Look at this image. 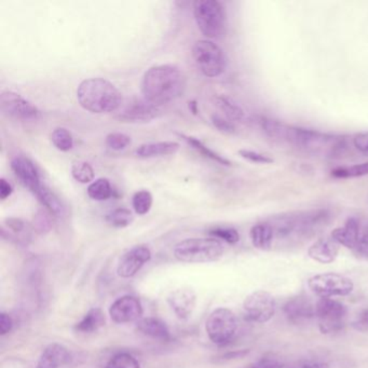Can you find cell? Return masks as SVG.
Wrapping results in <instances>:
<instances>
[{
    "label": "cell",
    "mask_w": 368,
    "mask_h": 368,
    "mask_svg": "<svg viewBox=\"0 0 368 368\" xmlns=\"http://www.w3.org/2000/svg\"><path fill=\"white\" fill-rule=\"evenodd\" d=\"M260 126L270 139L289 144L316 158H335L346 149L344 136L289 126L285 122L267 117L260 119Z\"/></svg>",
    "instance_id": "cell-1"
},
{
    "label": "cell",
    "mask_w": 368,
    "mask_h": 368,
    "mask_svg": "<svg viewBox=\"0 0 368 368\" xmlns=\"http://www.w3.org/2000/svg\"><path fill=\"white\" fill-rule=\"evenodd\" d=\"M141 89L144 99L159 107L183 95L186 89L185 76L174 65H157L144 74Z\"/></svg>",
    "instance_id": "cell-2"
},
{
    "label": "cell",
    "mask_w": 368,
    "mask_h": 368,
    "mask_svg": "<svg viewBox=\"0 0 368 368\" xmlns=\"http://www.w3.org/2000/svg\"><path fill=\"white\" fill-rule=\"evenodd\" d=\"M331 212L327 209L297 211L275 216L270 225L275 231V239L282 241H300L309 239L329 224Z\"/></svg>",
    "instance_id": "cell-3"
},
{
    "label": "cell",
    "mask_w": 368,
    "mask_h": 368,
    "mask_svg": "<svg viewBox=\"0 0 368 368\" xmlns=\"http://www.w3.org/2000/svg\"><path fill=\"white\" fill-rule=\"evenodd\" d=\"M77 99L82 108L93 114L115 113L124 103L120 91L103 78L84 80L77 89Z\"/></svg>",
    "instance_id": "cell-4"
},
{
    "label": "cell",
    "mask_w": 368,
    "mask_h": 368,
    "mask_svg": "<svg viewBox=\"0 0 368 368\" xmlns=\"http://www.w3.org/2000/svg\"><path fill=\"white\" fill-rule=\"evenodd\" d=\"M225 252L220 240L214 238H193L184 240L174 247L176 260L188 264H205L220 260Z\"/></svg>",
    "instance_id": "cell-5"
},
{
    "label": "cell",
    "mask_w": 368,
    "mask_h": 368,
    "mask_svg": "<svg viewBox=\"0 0 368 368\" xmlns=\"http://www.w3.org/2000/svg\"><path fill=\"white\" fill-rule=\"evenodd\" d=\"M193 15L199 30L205 37L217 39L227 32V13L217 0H197L193 3Z\"/></svg>",
    "instance_id": "cell-6"
},
{
    "label": "cell",
    "mask_w": 368,
    "mask_h": 368,
    "mask_svg": "<svg viewBox=\"0 0 368 368\" xmlns=\"http://www.w3.org/2000/svg\"><path fill=\"white\" fill-rule=\"evenodd\" d=\"M193 57L199 70L210 78L224 74L227 67V59L222 48L210 40L195 42L193 47Z\"/></svg>",
    "instance_id": "cell-7"
},
{
    "label": "cell",
    "mask_w": 368,
    "mask_h": 368,
    "mask_svg": "<svg viewBox=\"0 0 368 368\" xmlns=\"http://www.w3.org/2000/svg\"><path fill=\"white\" fill-rule=\"evenodd\" d=\"M205 331L213 344L225 346L237 333V316L227 308H217L209 316Z\"/></svg>",
    "instance_id": "cell-8"
},
{
    "label": "cell",
    "mask_w": 368,
    "mask_h": 368,
    "mask_svg": "<svg viewBox=\"0 0 368 368\" xmlns=\"http://www.w3.org/2000/svg\"><path fill=\"white\" fill-rule=\"evenodd\" d=\"M348 313L346 306L331 298H321L316 302V316L322 333H337L344 329Z\"/></svg>",
    "instance_id": "cell-9"
},
{
    "label": "cell",
    "mask_w": 368,
    "mask_h": 368,
    "mask_svg": "<svg viewBox=\"0 0 368 368\" xmlns=\"http://www.w3.org/2000/svg\"><path fill=\"white\" fill-rule=\"evenodd\" d=\"M308 287L312 292L319 295L322 298H329L333 296H347L351 294L354 289V282L345 275L339 273H323L310 278Z\"/></svg>",
    "instance_id": "cell-10"
},
{
    "label": "cell",
    "mask_w": 368,
    "mask_h": 368,
    "mask_svg": "<svg viewBox=\"0 0 368 368\" xmlns=\"http://www.w3.org/2000/svg\"><path fill=\"white\" fill-rule=\"evenodd\" d=\"M243 308L249 321L267 323L275 313V297L266 291H256L245 298Z\"/></svg>",
    "instance_id": "cell-11"
},
{
    "label": "cell",
    "mask_w": 368,
    "mask_h": 368,
    "mask_svg": "<svg viewBox=\"0 0 368 368\" xmlns=\"http://www.w3.org/2000/svg\"><path fill=\"white\" fill-rule=\"evenodd\" d=\"M0 107L6 116L22 122L37 120L41 115L35 105H32L28 99L21 97L20 94L12 91H5L1 93Z\"/></svg>",
    "instance_id": "cell-12"
},
{
    "label": "cell",
    "mask_w": 368,
    "mask_h": 368,
    "mask_svg": "<svg viewBox=\"0 0 368 368\" xmlns=\"http://www.w3.org/2000/svg\"><path fill=\"white\" fill-rule=\"evenodd\" d=\"M159 115V108L144 99H132L122 103L116 118L124 122H151Z\"/></svg>",
    "instance_id": "cell-13"
},
{
    "label": "cell",
    "mask_w": 368,
    "mask_h": 368,
    "mask_svg": "<svg viewBox=\"0 0 368 368\" xmlns=\"http://www.w3.org/2000/svg\"><path fill=\"white\" fill-rule=\"evenodd\" d=\"M109 316L115 323L118 324L139 321L143 316V306L139 298L131 295H126L111 304Z\"/></svg>",
    "instance_id": "cell-14"
},
{
    "label": "cell",
    "mask_w": 368,
    "mask_h": 368,
    "mask_svg": "<svg viewBox=\"0 0 368 368\" xmlns=\"http://www.w3.org/2000/svg\"><path fill=\"white\" fill-rule=\"evenodd\" d=\"M151 252L146 245H137L124 253L119 260L117 273L124 279H130L137 275L144 264L151 260Z\"/></svg>",
    "instance_id": "cell-15"
},
{
    "label": "cell",
    "mask_w": 368,
    "mask_h": 368,
    "mask_svg": "<svg viewBox=\"0 0 368 368\" xmlns=\"http://www.w3.org/2000/svg\"><path fill=\"white\" fill-rule=\"evenodd\" d=\"M11 168L21 183L32 191L34 195L41 189L39 174L35 164L24 156H17L11 160Z\"/></svg>",
    "instance_id": "cell-16"
},
{
    "label": "cell",
    "mask_w": 368,
    "mask_h": 368,
    "mask_svg": "<svg viewBox=\"0 0 368 368\" xmlns=\"http://www.w3.org/2000/svg\"><path fill=\"white\" fill-rule=\"evenodd\" d=\"M168 302L178 319L186 320L195 310L197 296L189 287H181L171 293Z\"/></svg>",
    "instance_id": "cell-17"
},
{
    "label": "cell",
    "mask_w": 368,
    "mask_h": 368,
    "mask_svg": "<svg viewBox=\"0 0 368 368\" xmlns=\"http://www.w3.org/2000/svg\"><path fill=\"white\" fill-rule=\"evenodd\" d=\"M283 311L289 321L294 324L308 321L316 316V307L307 296H296L289 299L283 307Z\"/></svg>",
    "instance_id": "cell-18"
},
{
    "label": "cell",
    "mask_w": 368,
    "mask_h": 368,
    "mask_svg": "<svg viewBox=\"0 0 368 368\" xmlns=\"http://www.w3.org/2000/svg\"><path fill=\"white\" fill-rule=\"evenodd\" d=\"M360 235H361L360 220L356 217H350L347 220L344 226L333 229L331 237L339 245H342V246L350 249V250H356Z\"/></svg>",
    "instance_id": "cell-19"
},
{
    "label": "cell",
    "mask_w": 368,
    "mask_h": 368,
    "mask_svg": "<svg viewBox=\"0 0 368 368\" xmlns=\"http://www.w3.org/2000/svg\"><path fill=\"white\" fill-rule=\"evenodd\" d=\"M339 254V244L331 237L321 238L309 247L308 255L314 262L331 264Z\"/></svg>",
    "instance_id": "cell-20"
},
{
    "label": "cell",
    "mask_w": 368,
    "mask_h": 368,
    "mask_svg": "<svg viewBox=\"0 0 368 368\" xmlns=\"http://www.w3.org/2000/svg\"><path fill=\"white\" fill-rule=\"evenodd\" d=\"M72 361L68 349L59 344H51L43 350L36 368H59Z\"/></svg>",
    "instance_id": "cell-21"
},
{
    "label": "cell",
    "mask_w": 368,
    "mask_h": 368,
    "mask_svg": "<svg viewBox=\"0 0 368 368\" xmlns=\"http://www.w3.org/2000/svg\"><path fill=\"white\" fill-rule=\"evenodd\" d=\"M136 329L144 336L155 339V340L168 342L171 340V333L166 324L156 318H145L136 324Z\"/></svg>",
    "instance_id": "cell-22"
},
{
    "label": "cell",
    "mask_w": 368,
    "mask_h": 368,
    "mask_svg": "<svg viewBox=\"0 0 368 368\" xmlns=\"http://www.w3.org/2000/svg\"><path fill=\"white\" fill-rule=\"evenodd\" d=\"M180 144L176 142H157V143L143 144L136 149V156L139 158L149 159L156 157L170 156L177 153Z\"/></svg>",
    "instance_id": "cell-23"
},
{
    "label": "cell",
    "mask_w": 368,
    "mask_h": 368,
    "mask_svg": "<svg viewBox=\"0 0 368 368\" xmlns=\"http://www.w3.org/2000/svg\"><path fill=\"white\" fill-rule=\"evenodd\" d=\"M251 241L260 251H270L275 241V231L269 222H260L253 226L250 231Z\"/></svg>",
    "instance_id": "cell-24"
},
{
    "label": "cell",
    "mask_w": 368,
    "mask_h": 368,
    "mask_svg": "<svg viewBox=\"0 0 368 368\" xmlns=\"http://www.w3.org/2000/svg\"><path fill=\"white\" fill-rule=\"evenodd\" d=\"M106 323L104 312L99 308H92L82 318L81 321L75 325V331L81 333H95Z\"/></svg>",
    "instance_id": "cell-25"
},
{
    "label": "cell",
    "mask_w": 368,
    "mask_h": 368,
    "mask_svg": "<svg viewBox=\"0 0 368 368\" xmlns=\"http://www.w3.org/2000/svg\"><path fill=\"white\" fill-rule=\"evenodd\" d=\"M39 202L45 206L46 210L55 216V217H62L65 214V208L62 201L57 198L53 191H50L49 188L42 186L41 189L36 193Z\"/></svg>",
    "instance_id": "cell-26"
},
{
    "label": "cell",
    "mask_w": 368,
    "mask_h": 368,
    "mask_svg": "<svg viewBox=\"0 0 368 368\" xmlns=\"http://www.w3.org/2000/svg\"><path fill=\"white\" fill-rule=\"evenodd\" d=\"M214 101L216 106L225 114L226 118L229 119L230 122H241L244 118L245 113L242 107L230 97L220 95L214 97Z\"/></svg>",
    "instance_id": "cell-27"
},
{
    "label": "cell",
    "mask_w": 368,
    "mask_h": 368,
    "mask_svg": "<svg viewBox=\"0 0 368 368\" xmlns=\"http://www.w3.org/2000/svg\"><path fill=\"white\" fill-rule=\"evenodd\" d=\"M178 135L181 136L182 139H183L186 143L189 144L193 149H195L198 153H200L202 156L206 157V158L211 159L212 161H215V162L222 164V166H231V162H230L228 159L224 158V157L220 156V155H218L215 151L205 146L204 144H203L202 142L199 141L198 139H195V137H193V136H186L185 134H178Z\"/></svg>",
    "instance_id": "cell-28"
},
{
    "label": "cell",
    "mask_w": 368,
    "mask_h": 368,
    "mask_svg": "<svg viewBox=\"0 0 368 368\" xmlns=\"http://www.w3.org/2000/svg\"><path fill=\"white\" fill-rule=\"evenodd\" d=\"M88 195L92 200L105 201L113 195V188L107 178H97L88 187Z\"/></svg>",
    "instance_id": "cell-29"
},
{
    "label": "cell",
    "mask_w": 368,
    "mask_h": 368,
    "mask_svg": "<svg viewBox=\"0 0 368 368\" xmlns=\"http://www.w3.org/2000/svg\"><path fill=\"white\" fill-rule=\"evenodd\" d=\"M134 217L131 211L126 208H118L111 211L106 215V222L115 228H126L131 225Z\"/></svg>",
    "instance_id": "cell-30"
},
{
    "label": "cell",
    "mask_w": 368,
    "mask_h": 368,
    "mask_svg": "<svg viewBox=\"0 0 368 368\" xmlns=\"http://www.w3.org/2000/svg\"><path fill=\"white\" fill-rule=\"evenodd\" d=\"M331 175L333 177L342 178V180L368 175V162L335 168V170L331 171Z\"/></svg>",
    "instance_id": "cell-31"
},
{
    "label": "cell",
    "mask_w": 368,
    "mask_h": 368,
    "mask_svg": "<svg viewBox=\"0 0 368 368\" xmlns=\"http://www.w3.org/2000/svg\"><path fill=\"white\" fill-rule=\"evenodd\" d=\"M72 175L77 182L81 184H89L94 182L93 168L86 161H75L72 166Z\"/></svg>",
    "instance_id": "cell-32"
},
{
    "label": "cell",
    "mask_w": 368,
    "mask_h": 368,
    "mask_svg": "<svg viewBox=\"0 0 368 368\" xmlns=\"http://www.w3.org/2000/svg\"><path fill=\"white\" fill-rule=\"evenodd\" d=\"M51 141L61 151H70L74 147L72 133L65 128H57L51 134Z\"/></svg>",
    "instance_id": "cell-33"
},
{
    "label": "cell",
    "mask_w": 368,
    "mask_h": 368,
    "mask_svg": "<svg viewBox=\"0 0 368 368\" xmlns=\"http://www.w3.org/2000/svg\"><path fill=\"white\" fill-rule=\"evenodd\" d=\"M132 205L136 214L145 215L153 206V195L148 191H137L133 195Z\"/></svg>",
    "instance_id": "cell-34"
},
{
    "label": "cell",
    "mask_w": 368,
    "mask_h": 368,
    "mask_svg": "<svg viewBox=\"0 0 368 368\" xmlns=\"http://www.w3.org/2000/svg\"><path fill=\"white\" fill-rule=\"evenodd\" d=\"M209 235L214 239L225 241L228 244H237L240 241L238 230L231 227H214L209 230Z\"/></svg>",
    "instance_id": "cell-35"
},
{
    "label": "cell",
    "mask_w": 368,
    "mask_h": 368,
    "mask_svg": "<svg viewBox=\"0 0 368 368\" xmlns=\"http://www.w3.org/2000/svg\"><path fill=\"white\" fill-rule=\"evenodd\" d=\"M105 368H141V365L133 356L124 352L113 356Z\"/></svg>",
    "instance_id": "cell-36"
},
{
    "label": "cell",
    "mask_w": 368,
    "mask_h": 368,
    "mask_svg": "<svg viewBox=\"0 0 368 368\" xmlns=\"http://www.w3.org/2000/svg\"><path fill=\"white\" fill-rule=\"evenodd\" d=\"M105 144L113 151H122L131 144V137L124 133H110L106 136Z\"/></svg>",
    "instance_id": "cell-37"
},
{
    "label": "cell",
    "mask_w": 368,
    "mask_h": 368,
    "mask_svg": "<svg viewBox=\"0 0 368 368\" xmlns=\"http://www.w3.org/2000/svg\"><path fill=\"white\" fill-rule=\"evenodd\" d=\"M240 156L245 160L250 161L253 164H273V159L268 156L266 153H258V151H249V149H241L239 151Z\"/></svg>",
    "instance_id": "cell-38"
},
{
    "label": "cell",
    "mask_w": 368,
    "mask_h": 368,
    "mask_svg": "<svg viewBox=\"0 0 368 368\" xmlns=\"http://www.w3.org/2000/svg\"><path fill=\"white\" fill-rule=\"evenodd\" d=\"M211 122H212L213 126H215L216 129L222 133H235V124H233V122H230L229 119L214 114L211 117Z\"/></svg>",
    "instance_id": "cell-39"
},
{
    "label": "cell",
    "mask_w": 368,
    "mask_h": 368,
    "mask_svg": "<svg viewBox=\"0 0 368 368\" xmlns=\"http://www.w3.org/2000/svg\"><path fill=\"white\" fill-rule=\"evenodd\" d=\"M51 216L52 215L49 212L46 213L43 211L38 212L35 217V222H34V226H35L36 230L41 233H48L53 226Z\"/></svg>",
    "instance_id": "cell-40"
},
{
    "label": "cell",
    "mask_w": 368,
    "mask_h": 368,
    "mask_svg": "<svg viewBox=\"0 0 368 368\" xmlns=\"http://www.w3.org/2000/svg\"><path fill=\"white\" fill-rule=\"evenodd\" d=\"M283 366L284 365L277 358H262L258 361L249 364L244 368H283Z\"/></svg>",
    "instance_id": "cell-41"
},
{
    "label": "cell",
    "mask_w": 368,
    "mask_h": 368,
    "mask_svg": "<svg viewBox=\"0 0 368 368\" xmlns=\"http://www.w3.org/2000/svg\"><path fill=\"white\" fill-rule=\"evenodd\" d=\"M356 251L360 256L368 260V225L361 229V235H360V240H358V244Z\"/></svg>",
    "instance_id": "cell-42"
},
{
    "label": "cell",
    "mask_w": 368,
    "mask_h": 368,
    "mask_svg": "<svg viewBox=\"0 0 368 368\" xmlns=\"http://www.w3.org/2000/svg\"><path fill=\"white\" fill-rule=\"evenodd\" d=\"M354 146L356 151L364 155H368V132L356 134L354 137Z\"/></svg>",
    "instance_id": "cell-43"
},
{
    "label": "cell",
    "mask_w": 368,
    "mask_h": 368,
    "mask_svg": "<svg viewBox=\"0 0 368 368\" xmlns=\"http://www.w3.org/2000/svg\"><path fill=\"white\" fill-rule=\"evenodd\" d=\"M13 325L14 324H13L12 318L9 314L5 313V312L0 314V333H1V336H5L7 333H10L12 331Z\"/></svg>",
    "instance_id": "cell-44"
},
{
    "label": "cell",
    "mask_w": 368,
    "mask_h": 368,
    "mask_svg": "<svg viewBox=\"0 0 368 368\" xmlns=\"http://www.w3.org/2000/svg\"><path fill=\"white\" fill-rule=\"evenodd\" d=\"M6 225L14 233H24L25 228H26V224L20 218H7Z\"/></svg>",
    "instance_id": "cell-45"
},
{
    "label": "cell",
    "mask_w": 368,
    "mask_h": 368,
    "mask_svg": "<svg viewBox=\"0 0 368 368\" xmlns=\"http://www.w3.org/2000/svg\"><path fill=\"white\" fill-rule=\"evenodd\" d=\"M354 329L358 331H368V309L364 310L354 322Z\"/></svg>",
    "instance_id": "cell-46"
},
{
    "label": "cell",
    "mask_w": 368,
    "mask_h": 368,
    "mask_svg": "<svg viewBox=\"0 0 368 368\" xmlns=\"http://www.w3.org/2000/svg\"><path fill=\"white\" fill-rule=\"evenodd\" d=\"M250 354V350H238L227 352V354H222L218 358L220 361H231V360H237V358H242Z\"/></svg>",
    "instance_id": "cell-47"
},
{
    "label": "cell",
    "mask_w": 368,
    "mask_h": 368,
    "mask_svg": "<svg viewBox=\"0 0 368 368\" xmlns=\"http://www.w3.org/2000/svg\"><path fill=\"white\" fill-rule=\"evenodd\" d=\"M13 193V187L9 182L6 181L5 178L0 180V199L6 200L9 198Z\"/></svg>",
    "instance_id": "cell-48"
},
{
    "label": "cell",
    "mask_w": 368,
    "mask_h": 368,
    "mask_svg": "<svg viewBox=\"0 0 368 368\" xmlns=\"http://www.w3.org/2000/svg\"><path fill=\"white\" fill-rule=\"evenodd\" d=\"M292 368H329V365L325 362L308 361L299 363L298 365Z\"/></svg>",
    "instance_id": "cell-49"
},
{
    "label": "cell",
    "mask_w": 368,
    "mask_h": 368,
    "mask_svg": "<svg viewBox=\"0 0 368 368\" xmlns=\"http://www.w3.org/2000/svg\"><path fill=\"white\" fill-rule=\"evenodd\" d=\"M195 107H197V104H195V101H191V103H189V108L193 109V114H197V113H198Z\"/></svg>",
    "instance_id": "cell-50"
}]
</instances>
